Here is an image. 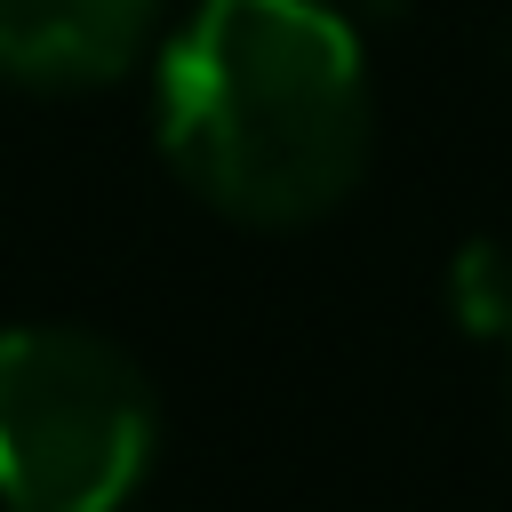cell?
Returning <instances> with one entry per match:
<instances>
[{
  "label": "cell",
  "mask_w": 512,
  "mask_h": 512,
  "mask_svg": "<svg viewBox=\"0 0 512 512\" xmlns=\"http://www.w3.org/2000/svg\"><path fill=\"white\" fill-rule=\"evenodd\" d=\"M152 120L208 208L288 232L368 168V56L336 0H200L160 48Z\"/></svg>",
  "instance_id": "obj_1"
},
{
  "label": "cell",
  "mask_w": 512,
  "mask_h": 512,
  "mask_svg": "<svg viewBox=\"0 0 512 512\" xmlns=\"http://www.w3.org/2000/svg\"><path fill=\"white\" fill-rule=\"evenodd\" d=\"M448 312L464 336H496L512 368V248L504 240H464L448 256Z\"/></svg>",
  "instance_id": "obj_4"
},
{
  "label": "cell",
  "mask_w": 512,
  "mask_h": 512,
  "mask_svg": "<svg viewBox=\"0 0 512 512\" xmlns=\"http://www.w3.org/2000/svg\"><path fill=\"white\" fill-rule=\"evenodd\" d=\"M0 512H8V504H0Z\"/></svg>",
  "instance_id": "obj_5"
},
{
  "label": "cell",
  "mask_w": 512,
  "mask_h": 512,
  "mask_svg": "<svg viewBox=\"0 0 512 512\" xmlns=\"http://www.w3.org/2000/svg\"><path fill=\"white\" fill-rule=\"evenodd\" d=\"M160 448L152 376L96 328H0V504L120 512Z\"/></svg>",
  "instance_id": "obj_2"
},
{
  "label": "cell",
  "mask_w": 512,
  "mask_h": 512,
  "mask_svg": "<svg viewBox=\"0 0 512 512\" xmlns=\"http://www.w3.org/2000/svg\"><path fill=\"white\" fill-rule=\"evenodd\" d=\"M160 24V0H0V80L104 88Z\"/></svg>",
  "instance_id": "obj_3"
}]
</instances>
